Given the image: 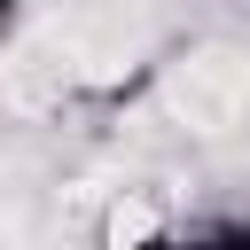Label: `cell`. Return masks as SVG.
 I'll return each mask as SVG.
<instances>
[{"label": "cell", "mask_w": 250, "mask_h": 250, "mask_svg": "<svg viewBox=\"0 0 250 250\" xmlns=\"http://www.w3.org/2000/svg\"><path fill=\"white\" fill-rule=\"evenodd\" d=\"M133 234H164V219H148V211H125V203H117V211L102 219V242H133Z\"/></svg>", "instance_id": "obj_1"}, {"label": "cell", "mask_w": 250, "mask_h": 250, "mask_svg": "<svg viewBox=\"0 0 250 250\" xmlns=\"http://www.w3.org/2000/svg\"><path fill=\"white\" fill-rule=\"evenodd\" d=\"M16 31H23V0H0V55H8Z\"/></svg>", "instance_id": "obj_2"}]
</instances>
